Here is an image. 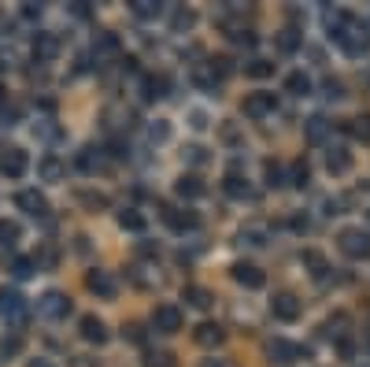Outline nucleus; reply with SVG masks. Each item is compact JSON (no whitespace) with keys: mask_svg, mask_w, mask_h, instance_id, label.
Segmentation results:
<instances>
[{"mask_svg":"<svg viewBox=\"0 0 370 367\" xmlns=\"http://www.w3.org/2000/svg\"><path fill=\"white\" fill-rule=\"evenodd\" d=\"M78 334H82V341H89V345H104L107 341V327H104V319H96V316H82L78 319Z\"/></svg>","mask_w":370,"mask_h":367,"instance_id":"nucleus-13","label":"nucleus"},{"mask_svg":"<svg viewBox=\"0 0 370 367\" xmlns=\"http://www.w3.org/2000/svg\"><path fill=\"white\" fill-rule=\"evenodd\" d=\"M344 130H348V134H352V137H355V142H363V145H370V112H367V115H355V119H352V123H348V126H344Z\"/></svg>","mask_w":370,"mask_h":367,"instance_id":"nucleus-27","label":"nucleus"},{"mask_svg":"<svg viewBox=\"0 0 370 367\" xmlns=\"http://www.w3.org/2000/svg\"><path fill=\"white\" fill-rule=\"evenodd\" d=\"M71 367H96L93 360H89V356H74V364Z\"/></svg>","mask_w":370,"mask_h":367,"instance_id":"nucleus-49","label":"nucleus"},{"mask_svg":"<svg viewBox=\"0 0 370 367\" xmlns=\"http://www.w3.org/2000/svg\"><path fill=\"white\" fill-rule=\"evenodd\" d=\"M337 45H341L348 56H367V49H370V26L359 23V19H352V23L344 26V34L337 37Z\"/></svg>","mask_w":370,"mask_h":367,"instance_id":"nucleus-2","label":"nucleus"},{"mask_svg":"<svg viewBox=\"0 0 370 367\" xmlns=\"http://www.w3.org/2000/svg\"><path fill=\"white\" fill-rule=\"evenodd\" d=\"M56 52H60L56 37H52V34H37V41H34V60L37 63H52V60H56Z\"/></svg>","mask_w":370,"mask_h":367,"instance_id":"nucleus-19","label":"nucleus"},{"mask_svg":"<svg viewBox=\"0 0 370 367\" xmlns=\"http://www.w3.org/2000/svg\"><path fill=\"white\" fill-rule=\"evenodd\" d=\"M289 182H292L297 189L308 186V182H311V167H308V160H297V164L289 167Z\"/></svg>","mask_w":370,"mask_h":367,"instance_id":"nucleus-31","label":"nucleus"},{"mask_svg":"<svg viewBox=\"0 0 370 367\" xmlns=\"http://www.w3.org/2000/svg\"><path fill=\"white\" fill-rule=\"evenodd\" d=\"M326 96H333V101H341V96H344V85L337 82V78H326Z\"/></svg>","mask_w":370,"mask_h":367,"instance_id":"nucleus-46","label":"nucleus"},{"mask_svg":"<svg viewBox=\"0 0 370 367\" xmlns=\"http://www.w3.org/2000/svg\"><path fill=\"white\" fill-rule=\"evenodd\" d=\"M163 223H167L170 230H178V234L197 230V226H200L197 212H189V208H170V204H163Z\"/></svg>","mask_w":370,"mask_h":367,"instance_id":"nucleus-9","label":"nucleus"},{"mask_svg":"<svg viewBox=\"0 0 370 367\" xmlns=\"http://www.w3.org/2000/svg\"><path fill=\"white\" fill-rule=\"evenodd\" d=\"M200 367H226V364H222V360H204Z\"/></svg>","mask_w":370,"mask_h":367,"instance_id":"nucleus-53","label":"nucleus"},{"mask_svg":"<svg viewBox=\"0 0 370 367\" xmlns=\"http://www.w3.org/2000/svg\"><path fill=\"white\" fill-rule=\"evenodd\" d=\"M300 297L297 293H278L274 300H270V311H274V319L281 323H292V319H300Z\"/></svg>","mask_w":370,"mask_h":367,"instance_id":"nucleus-10","label":"nucleus"},{"mask_svg":"<svg viewBox=\"0 0 370 367\" xmlns=\"http://www.w3.org/2000/svg\"><path fill=\"white\" fill-rule=\"evenodd\" d=\"M145 367H174V356L170 352H148L145 356Z\"/></svg>","mask_w":370,"mask_h":367,"instance_id":"nucleus-44","label":"nucleus"},{"mask_svg":"<svg viewBox=\"0 0 370 367\" xmlns=\"http://www.w3.org/2000/svg\"><path fill=\"white\" fill-rule=\"evenodd\" d=\"M26 171H30V156L23 153V148H4V153H0V175L23 178Z\"/></svg>","mask_w":370,"mask_h":367,"instance_id":"nucleus-8","label":"nucleus"},{"mask_svg":"<svg viewBox=\"0 0 370 367\" xmlns=\"http://www.w3.org/2000/svg\"><path fill=\"white\" fill-rule=\"evenodd\" d=\"M263 175H267V186L270 189H278V186H285V167H281L278 164V160H267V164H263Z\"/></svg>","mask_w":370,"mask_h":367,"instance_id":"nucleus-29","label":"nucleus"},{"mask_svg":"<svg viewBox=\"0 0 370 367\" xmlns=\"http://www.w3.org/2000/svg\"><path fill=\"white\" fill-rule=\"evenodd\" d=\"M41 15V4H23V19H37Z\"/></svg>","mask_w":370,"mask_h":367,"instance_id":"nucleus-48","label":"nucleus"},{"mask_svg":"<svg viewBox=\"0 0 370 367\" xmlns=\"http://www.w3.org/2000/svg\"><path fill=\"white\" fill-rule=\"evenodd\" d=\"M230 271H234V282H237V286H245V289H259V286L267 282V275L259 271L256 264H234Z\"/></svg>","mask_w":370,"mask_h":367,"instance_id":"nucleus-12","label":"nucleus"},{"mask_svg":"<svg viewBox=\"0 0 370 367\" xmlns=\"http://www.w3.org/2000/svg\"><path fill=\"white\" fill-rule=\"evenodd\" d=\"M344 327H348V316H344V311H337L333 319H326V334H330V338H344Z\"/></svg>","mask_w":370,"mask_h":367,"instance_id":"nucleus-36","label":"nucleus"},{"mask_svg":"<svg viewBox=\"0 0 370 367\" xmlns=\"http://www.w3.org/2000/svg\"><path fill=\"white\" fill-rule=\"evenodd\" d=\"M185 153H189V160H197V164L204 160V148H197V145H193V148H185Z\"/></svg>","mask_w":370,"mask_h":367,"instance_id":"nucleus-51","label":"nucleus"},{"mask_svg":"<svg viewBox=\"0 0 370 367\" xmlns=\"http://www.w3.org/2000/svg\"><path fill=\"white\" fill-rule=\"evenodd\" d=\"M100 52H107V56L118 52V37L115 34H100V37H96V56H100Z\"/></svg>","mask_w":370,"mask_h":367,"instance_id":"nucleus-40","label":"nucleus"},{"mask_svg":"<svg viewBox=\"0 0 370 367\" xmlns=\"http://www.w3.org/2000/svg\"><path fill=\"white\" fill-rule=\"evenodd\" d=\"M152 327L159 334H178L182 330V308L178 305H156V311H152Z\"/></svg>","mask_w":370,"mask_h":367,"instance_id":"nucleus-6","label":"nucleus"},{"mask_svg":"<svg viewBox=\"0 0 370 367\" xmlns=\"http://www.w3.org/2000/svg\"><path fill=\"white\" fill-rule=\"evenodd\" d=\"M300 356H308V349H300V345H292V341H285V338L267 341V360H270V364H278V367L297 364Z\"/></svg>","mask_w":370,"mask_h":367,"instance_id":"nucleus-4","label":"nucleus"},{"mask_svg":"<svg viewBox=\"0 0 370 367\" xmlns=\"http://www.w3.org/2000/svg\"><path fill=\"white\" fill-rule=\"evenodd\" d=\"M78 200L85 204V208H107V204H112L104 193H78Z\"/></svg>","mask_w":370,"mask_h":367,"instance_id":"nucleus-43","label":"nucleus"},{"mask_svg":"<svg viewBox=\"0 0 370 367\" xmlns=\"http://www.w3.org/2000/svg\"><path fill=\"white\" fill-rule=\"evenodd\" d=\"M15 204L23 208L26 215H34V219H49V200H45V193H37V189H23L15 197Z\"/></svg>","mask_w":370,"mask_h":367,"instance_id":"nucleus-11","label":"nucleus"},{"mask_svg":"<svg viewBox=\"0 0 370 367\" xmlns=\"http://www.w3.org/2000/svg\"><path fill=\"white\" fill-rule=\"evenodd\" d=\"M278 49H281V52H297V49H300V34H297V30H292V26H289V30H281V37H278Z\"/></svg>","mask_w":370,"mask_h":367,"instance_id":"nucleus-37","label":"nucleus"},{"mask_svg":"<svg viewBox=\"0 0 370 367\" xmlns=\"http://www.w3.org/2000/svg\"><path fill=\"white\" fill-rule=\"evenodd\" d=\"M193 338H197V345H204V349H215V345L226 341V330L219 323H200V327L193 330Z\"/></svg>","mask_w":370,"mask_h":367,"instance_id":"nucleus-17","label":"nucleus"},{"mask_svg":"<svg viewBox=\"0 0 370 367\" xmlns=\"http://www.w3.org/2000/svg\"><path fill=\"white\" fill-rule=\"evenodd\" d=\"M26 367H56V364H52V360H45V356H37V360H30Z\"/></svg>","mask_w":370,"mask_h":367,"instance_id":"nucleus-50","label":"nucleus"},{"mask_svg":"<svg viewBox=\"0 0 370 367\" xmlns=\"http://www.w3.org/2000/svg\"><path fill=\"white\" fill-rule=\"evenodd\" d=\"M85 286H89V289H93V293L100 297V300H112V297L118 293L115 278L107 275V271H89V275H85Z\"/></svg>","mask_w":370,"mask_h":367,"instance_id":"nucleus-14","label":"nucleus"},{"mask_svg":"<svg viewBox=\"0 0 370 367\" xmlns=\"http://www.w3.org/2000/svg\"><path fill=\"white\" fill-rule=\"evenodd\" d=\"M285 93H292V96H308L311 93V78L303 71H292L289 78H285Z\"/></svg>","mask_w":370,"mask_h":367,"instance_id":"nucleus-28","label":"nucleus"},{"mask_svg":"<svg viewBox=\"0 0 370 367\" xmlns=\"http://www.w3.org/2000/svg\"><path fill=\"white\" fill-rule=\"evenodd\" d=\"M245 74H248V78H270V74H274V63H270V60H248Z\"/></svg>","mask_w":370,"mask_h":367,"instance_id":"nucleus-33","label":"nucleus"},{"mask_svg":"<svg viewBox=\"0 0 370 367\" xmlns=\"http://www.w3.org/2000/svg\"><path fill=\"white\" fill-rule=\"evenodd\" d=\"M78 167H82V171H100L104 160L93 156V148H82V153H78Z\"/></svg>","mask_w":370,"mask_h":367,"instance_id":"nucleus-39","label":"nucleus"},{"mask_svg":"<svg viewBox=\"0 0 370 367\" xmlns=\"http://www.w3.org/2000/svg\"><path fill=\"white\" fill-rule=\"evenodd\" d=\"M37 311L45 319H67L71 316V297L60 293V289H49V293L37 300Z\"/></svg>","mask_w":370,"mask_h":367,"instance_id":"nucleus-5","label":"nucleus"},{"mask_svg":"<svg viewBox=\"0 0 370 367\" xmlns=\"http://www.w3.org/2000/svg\"><path fill=\"white\" fill-rule=\"evenodd\" d=\"M34 264H37V267H56V249H41V253L34 256Z\"/></svg>","mask_w":370,"mask_h":367,"instance_id":"nucleus-45","label":"nucleus"},{"mask_svg":"<svg viewBox=\"0 0 370 367\" xmlns=\"http://www.w3.org/2000/svg\"><path fill=\"white\" fill-rule=\"evenodd\" d=\"M237 241L241 245H263V226H248V230H241Z\"/></svg>","mask_w":370,"mask_h":367,"instance_id":"nucleus-42","label":"nucleus"},{"mask_svg":"<svg viewBox=\"0 0 370 367\" xmlns=\"http://www.w3.org/2000/svg\"><path fill=\"white\" fill-rule=\"evenodd\" d=\"M118 226H123V230H130V234H145L148 219H145V215H141L137 208H123V212H118Z\"/></svg>","mask_w":370,"mask_h":367,"instance_id":"nucleus-24","label":"nucleus"},{"mask_svg":"<svg viewBox=\"0 0 370 367\" xmlns=\"http://www.w3.org/2000/svg\"><path fill=\"white\" fill-rule=\"evenodd\" d=\"M134 15L137 19H159L163 4H159V0H134Z\"/></svg>","mask_w":370,"mask_h":367,"instance_id":"nucleus-32","label":"nucleus"},{"mask_svg":"<svg viewBox=\"0 0 370 367\" xmlns=\"http://www.w3.org/2000/svg\"><path fill=\"white\" fill-rule=\"evenodd\" d=\"M352 19H355V15H352V12H341V8H333V12H326V34H330V37L337 41V37L344 34V26L352 23Z\"/></svg>","mask_w":370,"mask_h":367,"instance_id":"nucleus-21","label":"nucleus"},{"mask_svg":"<svg viewBox=\"0 0 370 367\" xmlns=\"http://www.w3.org/2000/svg\"><path fill=\"white\" fill-rule=\"evenodd\" d=\"M274 108H278V96L274 93H248L245 96V115L248 119H267V115H274Z\"/></svg>","mask_w":370,"mask_h":367,"instance_id":"nucleus-7","label":"nucleus"},{"mask_svg":"<svg viewBox=\"0 0 370 367\" xmlns=\"http://www.w3.org/2000/svg\"><path fill=\"white\" fill-rule=\"evenodd\" d=\"M300 260H303V267H311V275L319 278V282L326 278V271H330V264H326V256H322L319 249H303Z\"/></svg>","mask_w":370,"mask_h":367,"instance_id":"nucleus-26","label":"nucleus"},{"mask_svg":"<svg viewBox=\"0 0 370 367\" xmlns=\"http://www.w3.org/2000/svg\"><path fill=\"white\" fill-rule=\"evenodd\" d=\"M23 352V334H4L0 338V364H8V360H15V356Z\"/></svg>","mask_w":370,"mask_h":367,"instance_id":"nucleus-25","label":"nucleus"},{"mask_svg":"<svg viewBox=\"0 0 370 367\" xmlns=\"http://www.w3.org/2000/svg\"><path fill=\"white\" fill-rule=\"evenodd\" d=\"M19 237H23V226H19L15 219H0V245H4V249L15 245Z\"/></svg>","mask_w":370,"mask_h":367,"instance_id":"nucleus-30","label":"nucleus"},{"mask_svg":"<svg viewBox=\"0 0 370 367\" xmlns=\"http://www.w3.org/2000/svg\"><path fill=\"white\" fill-rule=\"evenodd\" d=\"M63 171H67V167H63V160H60V156H52V153L37 160V175L45 178V182H60V178H63Z\"/></svg>","mask_w":370,"mask_h":367,"instance_id":"nucleus-20","label":"nucleus"},{"mask_svg":"<svg viewBox=\"0 0 370 367\" xmlns=\"http://www.w3.org/2000/svg\"><path fill=\"white\" fill-rule=\"evenodd\" d=\"M182 300H185V305H189V308H197V311H208V308L215 305L211 289H204V286H185Z\"/></svg>","mask_w":370,"mask_h":367,"instance_id":"nucleus-18","label":"nucleus"},{"mask_svg":"<svg viewBox=\"0 0 370 367\" xmlns=\"http://www.w3.org/2000/svg\"><path fill=\"white\" fill-rule=\"evenodd\" d=\"M348 167H352V153H348L344 145H330V148H326V171H330V175H344Z\"/></svg>","mask_w":370,"mask_h":367,"instance_id":"nucleus-15","label":"nucleus"},{"mask_svg":"<svg viewBox=\"0 0 370 367\" xmlns=\"http://www.w3.org/2000/svg\"><path fill=\"white\" fill-rule=\"evenodd\" d=\"M230 37L237 41V45H256V34H248V30H234Z\"/></svg>","mask_w":370,"mask_h":367,"instance_id":"nucleus-47","label":"nucleus"},{"mask_svg":"<svg viewBox=\"0 0 370 367\" xmlns=\"http://www.w3.org/2000/svg\"><path fill=\"white\" fill-rule=\"evenodd\" d=\"M0 316H4L12 327H23L26 323V297L19 289H0Z\"/></svg>","mask_w":370,"mask_h":367,"instance_id":"nucleus-3","label":"nucleus"},{"mask_svg":"<svg viewBox=\"0 0 370 367\" xmlns=\"http://www.w3.org/2000/svg\"><path fill=\"white\" fill-rule=\"evenodd\" d=\"M167 137H170V126L163 123V119H156V123L148 126V142H167Z\"/></svg>","mask_w":370,"mask_h":367,"instance_id":"nucleus-41","label":"nucleus"},{"mask_svg":"<svg viewBox=\"0 0 370 367\" xmlns=\"http://www.w3.org/2000/svg\"><path fill=\"white\" fill-rule=\"evenodd\" d=\"M8 104V89H4V82H0V108Z\"/></svg>","mask_w":370,"mask_h":367,"instance_id":"nucleus-52","label":"nucleus"},{"mask_svg":"<svg viewBox=\"0 0 370 367\" xmlns=\"http://www.w3.org/2000/svg\"><path fill=\"white\" fill-rule=\"evenodd\" d=\"M174 193H178L182 200H200L204 193H208V186H204L197 175H182L178 182H174Z\"/></svg>","mask_w":370,"mask_h":367,"instance_id":"nucleus-16","label":"nucleus"},{"mask_svg":"<svg viewBox=\"0 0 370 367\" xmlns=\"http://www.w3.org/2000/svg\"><path fill=\"white\" fill-rule=\"evenodd\" d=\"M193 23H197V15H193L189 8H178V12L170 15V26H174V34H185V30H189Z\"/></svg>","mask_w":370,"mask_h":367,"instance_id":"nucleus-34","label":"nucleus"},{"mask_svg":"<svg viewBox=\"0 0 370 367\" xmlns=\"http://www.w3.org/2000/svg\"><path fill=\"white\" fill-rule=\"evenodd\" d=\"M159 96H170V78L167 74H148L145 78V101H159Z\"/></svg>","mask_w":370,"mask_h":367,"instance_id":"nucleus-22","label":"nucleus"},{"mask_svg":"<svg viewBox=\"0 0 370 367\" xmlns=\"http://www.w3.org/2000/svg\"><path fill=\"white\" fill-rule=\"evenodd\" d=\"M326 126H330V123H326L322 115L308 119V142H322V137H326Z\"/></svg>","mask_w":370,"mask_h":367,"instance_id":"nucleus-38","label":"nucleus"},{"mask_svg":"<svg viewBox=\"0 0 370 367\" xmlns=\"http://www.w3.org/2000/svg\"><path fill=\"white\" fill-rule=\"evenodd\" d=\"M226 193L237 200H245V197H252V186H248V178H241V171L230 167V175H226Z\"/></svg>","mask_w":370,"mask_h":367,"instance_id":"nucleus-23","label":"nucleus"},{"mask_svg":"<svg viewBox=\"0 0 370 367\" xmlns=\"http://www.w3.org/2000/svg\"><path fill=\"white\" fill-rule=\"evenodd\" d=\"M34 260H30V256H15V260H12V275L15 278H30V275H34Z\"/></svg>","mask_w":370,"mask_h":367,"instance_id":"nucleus-35","label":"nucleus"},{"mask_svg":"<svg viewBox=\"0 0 370 367\" xmlns=\"http://www.w3.org/2000/svg\"><path fill=\"white\" fill-rule=\"evenodd\" d=\"M337 249H341L348 260H370V234L363 226H344L337 234Z\"/></svg>","mask_w":370,"mask_h":367,"instance_id":"nucleus-1","label":"nucleus"}]
</instances>
